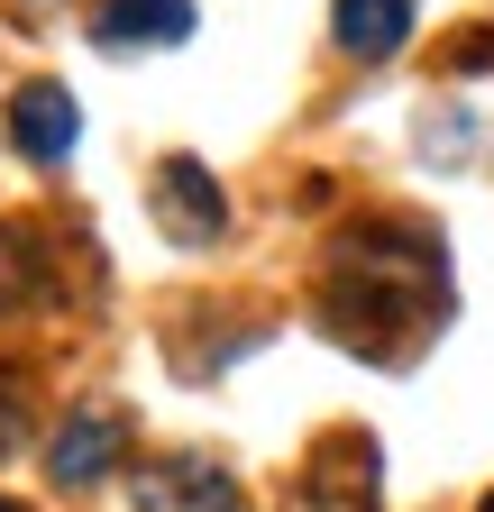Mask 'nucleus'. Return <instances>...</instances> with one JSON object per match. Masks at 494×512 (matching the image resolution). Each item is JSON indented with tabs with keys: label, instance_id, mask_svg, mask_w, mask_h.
Wrapping results in <instances>:
<instances>
[{
	"label": "nucleus",
	"instance_id": "f257e3e1",
	"mask_svg": "<svg viewBox=\"0 0 494 512\" xmlns=\"http://www.w3.org/2000/svg\"><path fill=\"white\" fill-rule=\"evenodd\" d=\"M10 138H19V156H37V165H65L74 138H83L74 92H65V83H28V92L10 101Z\"/></svg>",
	"mask_w": 494,
	"mask_h": 512
},
{
	"label": "nucleus",
	"instance_id": "f03ea898",
	"mask_svg": "<svg viewBox=\"0 0 494 512\" xmlns=\"http://www.w3.org/2000/svg\"><path fill=\"white\" fill-rule=\"evenodd\" d=\"M156 220L183 238V247H211L220 238V192H211V174L193 165V156H165V174H156Z\"/></svg>",
	"mask_w": 494,
	"mask_h": 512
},
{
	"label": "nucleus",
	"instance_id": "7ed1b4c3",
	"mask_svg": "<svg viewBox=\"0 0 494 512\" xmlns=\"http://www.w3.org/2000/svg\"><path fill=\"white\" fill-rule=\"evenodd\" d=\"M119 439H129V421H119L110 403L74 412L65 430H55V448H46V467H55V485H92V476H110V467H119Z\"/></svg>",
	"mask_w": 494,
	"mask_h": 512
},
{
	"label": "nucleus",
	"instance_id": "20e7f679",
	"mask_svg": "<svg viewBox=\"0 0 494 512\" xmlns=\"http://www.w3.org/2000/svg\"><path fill=\"white\" fill-rule=\"evenodd\" d=\"M284 512H366V448L357 439H330L321 458H312V476L293 485Z\"/></svg>",
	"mask_w": 494,
	"mask_h": 512
},
{
	"label": "nucleus",
	"instance_id": "39448f33",
	"mask_svg": "<svg viewBox=\"0 0 494 512\" xmlns=\"http://www.w3.org/2000/svg\"><path fill=\"white\" fill-rule=\"evenodd\" d=\"M138 503H147V512H238V485H229L220 467L174 458V467H147V476H138Z\"/></svg>",
	"mask_w": 494,
	"mask_h": 512
},
{
	"label": "nucleus",
	"instance_id": "423d86ee",
	"mask_svg": "<svg viewBox=\"0 0 494 512\" xmlns=\"http://www.w3.org/2000/svg\"><path fill=\"white\" fill-rule=\"evenodd\" d=\"M193 37V0H110L101 10V46H174Z\"/></svg>",
	"mask_w": 494,
	"mask_h": 512
},
{
	"label": "nucleus",
	"instance_id": "0eeeda50",
	"mask_svg": "<svg viewBox=\"0 0 494 512\" xmlns=\"http://www.w3.org/2000/svg\"><path fill=\"white\" fill-rule=\"evenodd\" d=\"M412 37V0H339V46L348 55H394Z\"/></svg>",
	"mask_w": 494,
	"mask_h": 512
},
{
	"label": "nucleus",
	"instance_id": "6e6552de",
	"mask_svg": "<svg viewBox=\"0 0 494 512\" xmlns=\"http://www.w3.org/2000/svg\"><path fill=\"white\" fill-rule=\"evenodd\" d=\"M0 512H19V503H0Z\"/></svg>",
	"mask_w": 494,
	"mask_h": 512
},
{
	"label": "nucleus",
	"instance_id": "1a4fd4ad",
	"mask_svg": "<svg viewBox=\"0 0 494 512\" xmlns=\"http://www.w3.org/2000/svg\"><path fill=\"white\" fill-rule=\"evenodd\" d=\"M485 512H494V494H485Z\"/></svg>",
	"mask_w": 494,
	"mask_h": 512
}]
</instances>
